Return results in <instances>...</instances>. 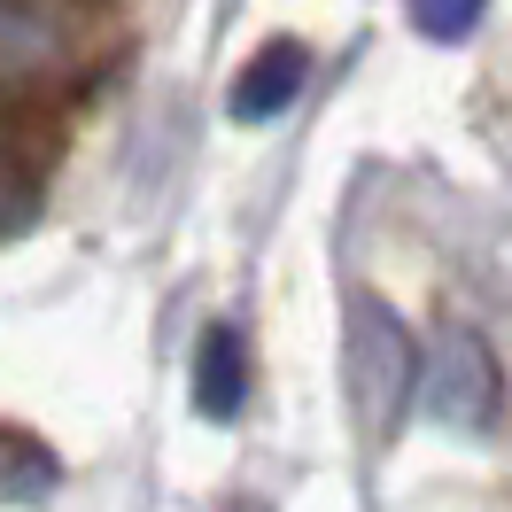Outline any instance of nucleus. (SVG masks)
<instances>
[{"label":"nucleus","instance_id":"obj_1","mask_svg":"<svg viewBox=\"0 0 512 512\" xmlns=\"http://www.w3.org/2000/svg\"><path fill=\"white\" fill-rule=\"evenodd\" d=\"M419 396H427V412L458 427V435H481L489 419H497V396H505V373H497V357L481 342L474 326H443L435 334V357H427V373H419Z\"/></svg>","mask_w":512,"mask_h":512},{"label":"nucleus","instance_id":"obj_2","mask_svg":"<svg viewBox=\"0 0 512 512\" xmlns=\"http://www.w3.org/2000/svg\"><path fill=\"white\" fill-rule=\"evenodd\" d=\"M350 381H357V419H365V435H396L404 396L419 388V365H412L404 326L388 319L381 303H357V326H350Z\"/></svg>","mask_w":512,"mask_h":512},{"label":"nucleus","instance_id":"obj_3","mask_svg":"<svg viewBox=\"0 0 512 512\" xmlns=\"http://www.w3.org/2000/svg\"><path fill=\"white\" fill-rule=\"evenodd\" d=\"M303 70H311V55H303L295 39H264L249 63H241V78H233L225 109H233L241 125H264V117H280V109L303 94Z\"/></svg>","mask_w":512,"mask_h":512},{"label":"nucleus","instance_id":"obj_4","mask_svg":"<svg viewBox=\"0 0 512 512\" xmlns=\"http://www.w3.org/2000/svg\"><path fill=\"white\" fill-rule=\"evenodd\" d=\"M249 404V350L233 326H210L194 342V412L202 419H233Z\"/></svg>","mask_w":512,"mask_h":512},{"label":"nucleus","instance_id":"obj_5","mask_svg":"<svg viewBox=\"0 0 512 512\" xmlns=\"http://www.w3.org/2000/svg\"><path fill=\"white\" fill-rule=\"evenodd\" d=\"M63 39L70 32L47 0H0V70H47Z\"/></svg>","mask_w":512,"mask_h":512},{"label":"nucleus","instance_id":"obj_6","mask_svg":"<svg viewBox=\"0 0 512 512\" xmlns=\"http://www.w3.org/2000/svg\"><path fill=\"white\" fill-rule=\"evenodd\" d=\"M55 481H63V466H55V450L39 443L32 427H0V497L8 505H32Z\"/></svg>","mask_w":512,"mask_h":512},{"label":"nucleus","instance_id":"obj_7","mask_svg":"<svg viewBox=\"0 0 512 512\" xmlns=\"http://www.w3.org/2000/svg\"><path fill=\"white\" fill-rule=\"evenodd\" d=\"M32 218H39V179L8 156V140H0V233H24Z\"/></svg>","mask_w":512,"mask_h":512},{"label":"nucleus","instance_id":"obj_8","mask_svg":"<svg viewBox=\"0 0 512 512\" xmlns=\"http://www.w3.org/2000/svg\"><path fill=\"white\" fill-rule=\"evenodd\" d=\"M481 8H489V0H412V24H419L427 39L458 47V39H466V32L481 24Z\"/></svg>","mask_w":512,"mask_h":512},{"label":"nucleus","instance_id":"obj_9","mask_svg":"<svg viewBox=\"0 0 512 512\" xmlns=\"http://www.w3.org/2000/svg\"><path fill=\"white\" fill-rule=\"evenodd\" d=\"M241 512H264V505H241Z\"/></svg>","mask_w":512,"mask_h":512}]
</instances>
